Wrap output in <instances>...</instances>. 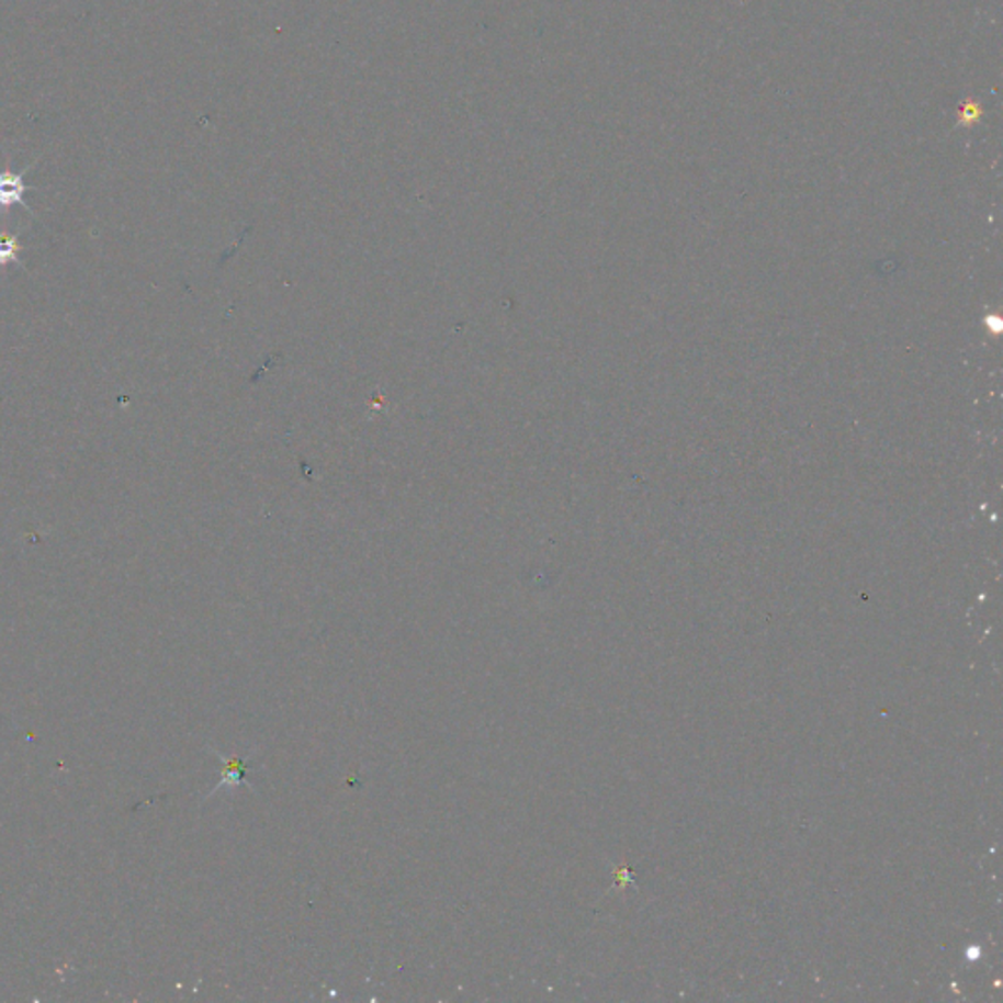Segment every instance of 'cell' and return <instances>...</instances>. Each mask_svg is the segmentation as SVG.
Returning <instances> with one entry per match:
<instances>
[{"mask_svg": "<svg viewBox=\"0 0 1003 1003\" xmlns=\"http://www.w3.org/2000/svg\"><path fill=\"white\" fill-rule=\"evenodd\" d=\"M26 171H30V167L19 173L10 171L9 167L0 171V211L9 212L12 206H22L27 214L34 216V211L24 201V194L30 191V187L24 183Z\"/></svg>", "mask_w": 1003, "mask_h": 1003, "instance_id": "1", "label": "cell"}, {"mask_svg": "<svg viewBox=\"0 0 1003 1003\" xmlns=\"http://www.w3.org/2000/svg\"><path fill=\"white\" fill-rule=\"evenodd\" d=\"M212 753H214V755H216V757L222 760V766H224V768H222V780H219V785L216 786V788H212L211 796L212 793L219 792V790H224V788L234 790V788H238V786L241 785H246L251 788V785H249V782L246 780V775L247 770H249V768H247V765H249V758L253 757V753H249L247 757L229 758L224 757V755L218 753V751H212Z\"/></svg>", "mask_w": 1003, "mask_h": 1003, "instance_id": "2", "label": "cell"}, {"mask_svg": "<svg viewBox=\"0 0 1003 1003\" xmlns=\"http://www.w3.org/2000/svg\"><path fill=\"white\" fill-rule=\"evenodd\" d=\"M24 249V246L19 241V234H7V232H0V267L4 269L7 264H19L20 263V251Z\"/></svg>", "mask_w": 1003, "mask_h": 1003, "instance_id": "3", "label": "cell"}]
</instances>
